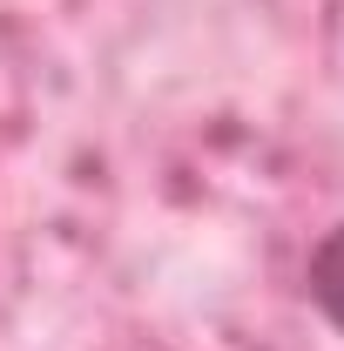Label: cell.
<instances>
[{
  "label": "cell",
  "instance_id": "1",
  "mask_svg": "<svg viewBox=\"0 0 344 351\" xmlns=\"http://www.w3.org/2000/svg\"><path fill=\"white\" fill-rule=\"evenodd\" d=\"M304 284H310V304L324 311V324L344 331V223H338V230H324V243L310 250Z\"/></svg>",
  "mask_w": 344,
  "mask_h": 351
}]
</instances>
